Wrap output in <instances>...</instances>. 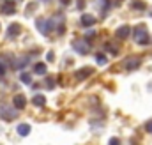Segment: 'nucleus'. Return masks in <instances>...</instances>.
I'll list each match as a JSON object with an SVG mask.
<instances>
[{
    "instance_id": "nucleus-3",
    "label": "nucleus",
    "mask_w": 152,
    "mask_h": 145,
    "mask_svg": "<svg viewBox=\"0 0 152 145\" xmlns=\"http://www.w3.org/2000/svg\"><path fill=\"white\" fill-rule=\"evenodd\" d=\"M0 117H2L4 120H12V119L16 117V110L9 108V106H2V108H0Z\"/></svg>"
},
{
    "instance_id": "nucleus-12",
    "label": "nucleus",
    "mask_w": 152,
    "mask_h": 145,
    "mask_svg": "<svg viewBox=\"0 0 152 145\" xmlns=\"http://www.w3.org/2000/svg\"><path fill=\"white\" fill-rule=\"evenodd\" d=\"M16 131H18L20 136H27V135L30 133V126H28V124H20V126L16 127Z\"/></svg>"
},
{
    "instance_id": "nucleus-13",
    "label": "nucleus",
    "mask_w": 152,
    "mask_h": 145,
    "mask_svg": "<svg viewBox=\"0 0 152 145\" xmlns=\"http://www.w3.org/2000/svg\"><path fill=\"white\" fill-rule=\"evenodd\" d=\"M32 103H34L36 106H39V108H41V106H44V103H46V97H44L42 94H36V96H34V99H32Z\"/></svg>"
},
{
    "instance_id": "nucleus-9",
    "label": "nucleus",
    "mask_w": 152,
    "mask_h": 145,
    "mask_svg": "<svg viewBox=\"0 0 152 145\" xmlns=\"http://www.w3.org/2000/svg\"><path fill=\"white\" fill-rule=\"evenodd\" d=\"M138 66H140V59H138V57H129L127 62H126V67H127L129 71H131V69H136Z\"/></svg>"
},
{
    "instance_id": "nucleus-11",
    "label": "nucleus",
    "mask_w": 152,
    "mask_h": 145,
    "mask_svg": "<svg viewBox=\"0 0 152 145\" xmlns=\"http://www.w3.org/2000/svg\"><path fill=\"white\" fill-rule=\"evenodd\" d=\"M92 72H94V69H92V67H83V69H80V71L76 72V78H78V80H83V78L90 76Z\"/></svg>"
},
{
    "instance_id": "nucleus-5",
    "label": "nucleus",
    "mask_w": 152,
    "mask_h": 145,
    "mask_svg": "<svg viewBox=\"0 0 152 145\" xmlns=\"http://www.w3.org/2000/svg\"><path fill=\"white\" fill-rule=\"evenodd\" d=\"M0 12H2V14H14V12H16V7H14V4H12L11 0H7V2H4V4L0 5Z\"/></svg>"
},
{
    "instance_id": "nucleus-14",
    "label": "nucleus",
    "mask_w": 152,
    "mask_h": 145,
    "mask_svg": "<svg viewBox=\"0 0 152 145\" xmlns=\"http://www.w3.org/2000/svg\"><path fill=\"white\" fill-rule=\"evenodd\" d=\"M34 72L36 74H46V64H42V62H39L34 66Z\"/></svg>"
},
{
    "instance_id": "nucleus-7",
    "label": "nucleus",
    "mask_w": 152,
    "mask_h": 145,
    "mask_svg": "<svg viewBox=\"0 0 152 145\" xmlns=\"http://www.w3.org/2000/svg\"><path fill=\"white\" fill-rule=\"evenodd\" d=\"M129 34H131V27H129V25H122V27L117 30V37H118V39H126V37H129Z\"/></svg>"
},
{
    "instance_id": "nucleus-2",
    "label": "nucleus",
    "mask_w": 152,
    "mask_h": 145,
    "mask_svg": "<svg viewBox=\"0 0 152 145\" xmlns=\"http://www.w3.org/2000/svg\"><path fill=\"white\" fill-rule=\"evenodd\" d=\"M37 29H39V32L41 34H50L51 30H53V27H55V20H48V18H39L37 21Z\"/></svg>"
},
{
    "instance_id": "nucleus-15",
    "label": "nucleus",
    "mask_w": 152,
    "mask_h": 145,
    "mask_svg": "<svg viewBox=\"0 0 152 145\" xmlns=\"http://www.w3.org/2000/svg\"><path fill=\"white\" fill-rule=\"evenodd\" d=\"M133 9H138V11H142V9H145V4L142 2V0H133Z\"/></svg>"
},
{
    "instance_id": "nucleus-8",
    "label": "nucleus",
    "mask_w": 152,
    "mask_h": 145,
    "mask_svg": "<svg viewBox=\"0 0 152 145\" xmlns=\"http://www.w3.org/2000/svg\"><path fill=\"white\" fill-rule=\"evenodd\" d=\"M20 32H21V27H20L18 23H12V25H9V29H7V36L9 37L20 36Z\"/></svg>"
},
{
    "instance_id": "nucleus-20",
    "label": "nucleus",
    "mask_w": 152,
    "mask_h": 145,
    "mask_svg": "<svg viewBox=\"0 0 152 145\" xmlns=\"http://www.w3.org/2000/svg\"><path fill=\"white\" fill-rule=\"evenodd\" d=\"M96 36V32H94V30H88V32H85V37H87V39H88V37H94Z\"/></svg>"
},
{
    "instance_id": "nucleus-4",
    "label": "nucleus",
    "mask_w": 152,
    "mask_h": 145,
    "mask_svg": "<svg viewBox=\"0 0 152 145\" xmlns=\"http://www.w3.org/2000/svg\"><path fill=\"white\" fill-rule=\"evenodd\" d=\"M12 103H14V108L16 110H23L27 106V97L23 94H16L14 99H12Z\"/></svg>"
},
{
    "instance_id": "nucleus-19",
    "label": "nucleus",
    "mask_w": 152,
    "mask_h": 145,
    "mask_svg": "<svg viewBox=\"0 0 152 145\" xmlns=\"http://www.w3.org/2000/svg\"><path fill=\"white\" fill-rule=\"evenodd\" d=\"M5 74V67H4V64L0 62V80H2V76Z\"/></svg>"
},
{
    "instance_id": "nucleus-16",
    "label": "nucleus",
    "mask_w": 152,
    "mask_h": 145,
    "mask_svg": "<svg viewBox=\"0 0 152 145\" xmlns=\"http://www.w3.org/2000/svg\"><path fill=\"white\" fill-rule=\"evenodd\" d=\"M96 60H97V64H99V66H104V64L108 62V59H106V55H103V53H97V57H96Z\"/></svg>"
},
{
    "instance_id": "nucleus-25",
    "label": "nucleus",
    "mask_w": 152,
    "mask_h": 145,
    "mask_svg": "<svg viewBox=\"0 0 152 145\" xmlns=\"http://www.w3.org/2000/svg\"><path fill=\"white\" fill-rule=\"evenodd\" d=\"M18 2H21V0H18Z\"/></svg>"
},
{
    "instance_id": "nucleus-18",
    "label": "nucleus",
    "mask_w": 152,
    "mask_h": 145,
    "mask_svg": "<svg viewBox=\"0 0 152 145\" xmlns=\"http://www.w3.org/2000/svg\"><path fill=\"white\" fill-rule=\"evenodd\" d=\"M145 129H147L149 133H152V119H151V120H147V122H145Z\"/></svg>"
},
{
    "instance_id": "nucleus-10",
    "label": "nucleus",
    "mask_w": 152,
    "mask_h": 145,
    "mask_svg": "<svg viewBox=\"0 0 152 145\" xmlns=\"http://www.w3.org/2000/svg\"><path fill=\"white\" fill-rule=\"evenodd\" d=\"M96 23V18L94 16H90V14H83L81 16V25L83 27H92Z\"/></svg>"
},
{
    "instance_id": "nucleus-6",
    "label": "nucleus",
    "mask_w": 152,
    "mask_h": 145,
    "mask_svg": "<svg viewBox=\"0 0 152 145\" xmlns=\"http://www.w3.org/2000/svg\"><path fill=\"white\" fill-rule=\"evenodd\" d=\"M75 50L80 53V55L88 53V46H87V42H85V41H75Z\"/></svg>"
},
{
    "instance_id": "nucleus-1",
    "label": "nucleus",
    "mask_w": 152,
    "mask_h": 145,
    "mask_svg": "<svg viewBox=\"0 0 152 145\" xmlns=\"http://www.w3.org/2000/svg\"><path fill=\"white\" fill-rule=\"evenodd\" d=\"M133 37H134V41H136L138 44H147V42L151 41L149 32H147V29H145L143 25H138V27L133 30Z\"/></svg>"
},
{
    "instance_id": "nucleus-21",
    "label": "nucleus",
    "mask_w": 152,
    "mask_h": 145,
    "mask_svg": "<svg viewBox=\"0 0 152 145\" xmlns=\"http://www.w3.org/2000/svg\"><path fill=\"white\" fill-rule=\"evenodd\" d=\"M46 85H48L50 89H53V80H51V78H48V80H46Z\"/></svg>"
},
{
    "instance_id": "nucleus-23",
    "label": "nucleus",
    "mask_w": 152,
    "mask_h": 145,
    "mask_svg": "<svg viewBox=\"0 0 152 145\" xmlns=\"http://www.w3.org/2000/svg\"><path fill=\"white\" fill-rule=\"evenodd\" d=\"M46 57H48V60H53V51H50V53H48Z\"/></svg>"
},
{
    "instance_id": "nucleus-24",
    "label": "nucleus",
    "mask_w": 152,
    "mask_h": 145,
    "mask_svg": "<svg viewBox=\"0 0 152 145\" xmlns=\"http://www.w3.org/2000/svg\"><path fill=\"white\" fill-rule=\"evenodd\" d=\"M60 2H62L64 5H67V4H69V0H60Z\"/></svg>"
},
{
    "instance_id": "nucleus-17",
    "label": "nucleus",
    "mask_w": 152,
    "mask_h": 145,
    "mask_svg": "<svg viewBox=\"0 0 152 145\" xmlns=\"http://www.w3.org/2000/svg\"><path fill=\"white\" fill-rule=\"evenodd\" d=\"M20 80H21L23 83H30V81H32L30 74H27V72H21V74H20Z\"/></svg>"
},
{
    "instance_id": "nucleus-22",
    "label": "nucleus",
    "mask_w": 152,
    "mask_h": 145,
    "mask_svg": "<svg viewBox=\"0 0 152 145\" xmlns=\"http://www.w3.org/2000/svg\"><path fill=\"white\" fill-rule=\"evenodd\" d=\"M78 7H80V9H83V7H85V4H83V0H80V2H78Z\"/></svg>"
}]
</instances>
